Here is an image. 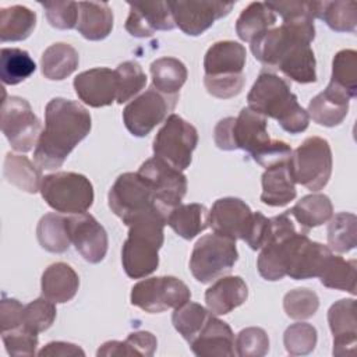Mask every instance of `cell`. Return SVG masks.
Masks as SVG:
<instances>
[{
    "label": "cell",
    "mask_w": 357,
    "mask_h": 357,
    "mask_svg": "<svg viewBox=\"0 0 357 357\" xmlns=\"http://www.w3.org/2000/svg\"><path fill=\"white\" fill-rule=\"evenodd\" d=\"M287 213L298 223V227L308 233L310 229L326 223L333 216V206L325 194H308L303 197Z\"/></svg>",
    "instance_id": "30"
},
{
    "label": "cell",
    "mask_w": 357,
    "mask_h": 357,
    "mask_svg": "<svg viewBox=\"0 0 357 357\" xmlns=\"http://www.w3.org/2000/svg\"><path fill=\"white\" fill-rule=\"evenodd\" d=\"M268 6L275 14L278 13L282 20L294 17H312L315 20L319 1H269Z\"/></svg>",
    "instance_id": "52"
},
{
    "label": "cell",
    "mask_w": 357,
    "mask_h": 357,
    "mask_svg": "<svg viewBox=\"0 0 357 357\" xmlns=\"http://www.w3.org/2000/svg\"><path fill=\"white\" fill-rule=\"evenodd\" d=\"M294 183L311 191L322 190L332 174V151L329 142L321 137L305 138L289 159Z\"/></svg>",
    "instance_id": "8"
},
{
    "label": "cell",
    "mask_w": 357,
    "mask_h": 357,
    "mask_svg": "<svg viewBox=\"0 0 357 357\" xmlns=\"http://www.w3.org/2000/svg\"><path fill=\"white\" fill-rule=\"evenodd\" d=\"M56 303L46 297H39L28 303L24 308L22 325L35 333L49 329L56 319Z\"/></svg>",
    "instance_id": "47"
},
{
    "label": "cell",
    "mask_w": 357,
    "mask_h": 357,
    "mask_svg": "<svg viewBox=\"0 0 357 357\" xmlns=\"http://www.w3.org/2000/svg\"><path fill=\"white\" fill-rule=\"evenodd\" d=\"M349 95L332 84L314 96L308 103V116L319 126H339L349 112Z\"/></svg>",
    "instance_id": "24"
},
{
    "label": "cell",
    "mask_w": 357,
    "mask_h": 357,
    "mask_svg": "<svg viewBox=\"0 0 357 357\" xmlns=\"http://www.w3.org/2000/svg\"><path fill=\"white\" fill-rule=\"evenodd\" d=\"M36 70L33 59L26 50L3 47L0 52V77L6 85H17L29 78Z\"/></svg>",
    "instance_id": "38"
},
{
    "label": "cell",
    "mask_w": 357,
    "mask_h": 357,
    "mask_svg": "<svg viewBox=\"0 0 357 357\" xmlns=\"http://www.w3.org/2000/svg\"><path fill=\"white\" fill-rule=\"evenodd\" d=\"M78 63V52L68 43L57 42L42 53V74L50 81H61L77 70Z\"/></svg>",
    "instance_id": "31"
},
{
    "label": "cell",
    "mask_w": 357,
    "mask_h": 357,
    "mask_svg": "<svg viewBox=\"0 0 357 357\" xmlns=\"http://www.w3.org/2000/svg\"><path fill=\"white\" fill-rule=\"evenodd\" d=\"M126 343L128 344L134 356H145V357L153 356L158 346L156 337L148 331L131 332L126 337Z\"/></svg>",
    "instance_id": "54"
},
{
    "label": "cell",
    "mask_w": 357,
    "mask_h": 357,
    "mask_svg": "<svg viewBox=\"0 0 357 357\" xmlns=\"http://www.w3.org/2000/svg\"><path fill=\"white\" fill-rule=\"evenodd\" d=\"M166 225L180 237L191 240L209 226V211L197 202L180 204L169 212Z\"/></svg>",
    "instance_id": "29"
},
{
    "label": "cell",
    "mask_w": 357,
    "mask_h": 357,
    "mask_svg": "<svg viewBox=\"0 0 357 357\" xmlns=\"http://www.w3.org/2000/svg\"><path fill=\"white\" fill-rule=\"evenodd\" d=\"M107 202L112 212L130 226L137 218L153 212H163L155 199L149 184L138 173L120 174L107 194ZM165 213V212H163ZM166 215V213H165Z\"/></svg>",
    "instance_id": "9"
},
{
    "label": "cell",
    "mask_w": 357,
    "mask_h": 357,
    "mask_svg": "<svg viewBox=\"0 0 357 357\" xmlns=\"http://www.w3.org/2000/svg\"><path fill=\"white\" fill-rule=\"evenodd\" d=\"M191 298L188 286L174 276H155L139 280L131 289V304L149 314L177 308Z\"/></svg>",
    "instance_id": "11"
},
{
    "label": "cell",
    "mask_w": 357,
    "mask_h": 357,
    "mask_svg": "<svg viewBox=\"0 0 357 357\" xmlns=\"http://www.w3.org/2000/svg\"><path fill=\"white\" fill-rule=\"evenodd\" d=\"M275 24L276 14L268 6V3L254 1L248 4L238 15L236 21V32L241 40L251 43V40H254L257 36L273 28Z\"/></svg>",
    "instance_id": "32"
},
{
    "label": "cell",
    "mask_w": 357,
    "mask_h": 357,
    "mask_svg": "<svg viewBox=\"0 0 357 357\" xmlns=\"http://www.w3.org/2000/svg\"><path fill=\"white\" fill-rule=\"evenodd\" d=\"M329 84L342 89L350 99L357 96V52L343 49L332 60V75Z\"/></svg>",
    "instance_id": "42"
},
{
    "label": "cell",
    "mask_w": 357,
    "mask_h": 357,
    "mask_svg": "<svg viewBox=\"0 0 357 357\" xmlns=\"http://www.w3.org/2000/svg\"><path fill=\"white\" fill-rule=\"evenodd\" d=\"M271 220L261 212H252L243 240L251 250H261L269 240Z\"/></svg>",
    "instance_id": "51"
},
{
    "label": "cell",
    "mask_w": 357,
    "mask_h": 357,
    "mask_svg": "<svg viewBox=\"0 0 357 357\" xmlns=\"http://www.w3.org/2000/svg\"><path fill=\"white\" fill-rule=\"evenodd\" d=\"M36 237L40 247L49 252L67 251L71 244L67 216L53 212L43 215L36 226Z\"/></svg>",
    "instance_id": "36"
},
{
    "label": "cell",
    "mask_w": 357,
    "mask_h": 357,
    "mask_svg": "<svg viewBox=\"0 0 357 357\" xmlns=\"http://www.w3.org/2000/svg\"><path fill=\"white\" fill-rule=\"evenodd\" d=\"M251 215L252 211L243 199L225 197L213 202L209 211V226L213 233L243 240Z\"/></svg>",
    "instance_id": "21"
},
{
    "label": "cell",
    "mask_w": 357,
    "mask_h": 357,
    "mask_svg": "<svg viewBox=\"0 0 357 357\" xmlns=\"http://www.w3.org/2000/svg\"><path fill=\"white\" fill-rule=\"evenodd\" d=\"M47 22L57 29H73L78 24V3L75 1H39Z\"/></svg>",
    "instance_id": "49"
},
{
    "label": "cell",
    "mask_w": 357,
    "mask_h": 357,
    "mask_svg": "<svg viewBox=\"0 0 357 357\" xmlns=\"http://www.w3.org/2000/svg\"><path fill=\"white\" fill-rule=\"evenodd\" d=\"M4 347L10 356H33L38 347V333L24 325L1 332Z\"/></svg>",
    "instance_id": "50"
},
{
    "label": "cell",
    "mask_w": 357,
    "mask_h": 357,
    "mask_svg": "<svg viewBox=\"0 0 357 357\" xmlns=\"http://www.w3.org/2000/svg\"><path fill=\"white\" fill-rule=\"evenodd\" d=\"M190 347L198 357H231L236 354L234 333L225 321L212 314L199 333L190 342Z\"/></svg>",
    "instance_id": "23"
},
{
    "label": "cell",
    "mask_w": 357,
    "mask_h": 357,
    "mask_svg": "<svg viewBox=\"0 0 357 357\" xmlns=\"http://www.w3.org/2000/svg\"><path fill=\"white\" fill-rule=\"evenodd\" d=\"M77 31L88 40H102L113 29V11L105 1H78Z\"/></svg>",
    "instance_id": "28"
},
{
    "label": "cell",
    "mask_w": 357,
    "mask_h": 357,
    "mask_svg": "<svg viewBox=\"0 0 357 357\" xmlns=\"http://www.w3.org/2000/svg\"><path fill=\"white\" fill-rule=\"evenodd\" d=\"M77 96L91 107H103L117 99V73L107 67H96L79 73L74 78Z\"/></svg>",
    "instance_id": "18"
},
{
    "label": "cell",
    "mask_w": 357,
    "mask_h": 357,
    "mask_svg": "<svg viewBox=\"0 0 357 357\" xmlns=\"http://www.w3.org/2000/svg\"><path fill=\"white\" fill-rule=\"evenodd\" d=\"M315 67L317 61L311 45H298L279 61L276 70L298 84H311L317 81Z\"/></svg>",
    "instance_id": "37"
},
{
    "label": "cell",
    "mask_w": 357,
    "mask_h": 357,
    "mask_svg": "<svg viewBox=\"0 0 357 357\" xmlns=\"http://www.w3.org/2000/svg\"><path fill=\"white\" fill-rule=\"evenodd\" d=\"M317 329L307 322H296L290 325L283 335L286 351L291 356L310 354L317 346Z\"/></svg>",
    "instance_id": "45"
},
{
    "label": "cell",
    "mask_w": 357,
    "mask_h": 357,
    "mask_svg": "<svg viewBox=\"0 0 357 357\" xmlns=\"http://www.w3.org/2000/svg\"><path fill=\"white\" fill-rule=\"evenodd\" d=\"M89 112L78 102L53 98L45 109V130L33 151L35 163L45 170L60 167L71 151L89 134Z\"/></svg>",
    "instance_id": "1"
},
{
    "label": "cell",
    "mask_w": 357,
    "mask_h": 357,
    "mask_svg": "<svg viewBox=\"0 0 357 357\" xmlns=\"http://www.w3.org/2000/svg\"><path fill=\"white\" fill-rule=\"evenodd\" d=\"M266 117L243 107L231 127V145L234 149L248 152L262 167L273 166L290 159L291 148L279 139H272L266 130Z\"/></svg>",
    "instance_id": "4"
},
{
    "label": "cell",
    "mask_w": 357,
    "mask_h": 357,
    "mask_svg": "<svg viewBox=\"0 0 357 357\" xmlns=\"http://www.w3.org/2000/svg\"><path fill=\"white\" fill-rule=\"evenodd\" d=\"M317 18L326 22L335 32H354L357 26V3L349 1H319Z\"/></svg>",
    "instance_id": "40"
},
{
    "label": "cell",
    "mask_w": 357,
    "mask_h": 357,
    "mask_svg": "<svg viewBox=\"0 0 357 357\" xmlns=\"http://www.w3.org/2000/svg\"><path fill=\"white\" fill-rule=\"evenodd\" d=\"M117 73V99L119 105H123L131 100L135 95H138L146 85V75L142 71V67L137 61H124L120 63L116 68Z\"/></svg>",
    "instance_id": "44"
},
{
    "label": "cell",
    "mask_w": 357,
    "mask_h": 357,
    "mask_svg": "<svg viewBox=\"0 0 357 357\" xmlns=\"http://www.w3.org/2000/svg\"><path fill=\"white\" fill-rule=\"evenodd\" d=\"M178 95L169 96L160 93L155 86H149L144 93L134 98L123 110L126 128L135 137L148 135L158 124L166 120L174 109Z\"/></svg>",
    "instance_id": "13"
},
{
    "label": "cell",
    "mask_w": 357,
    "mask_h": 357,
    "mask_svg": "<svg viewBox=\"0 0 357 357\" xmlns=\"http://www.w3.org/2000/svg\"><path fill=\"white\" fill-rule=\"evenodd\" d=\"M234 346L240 357H262L269 350V337L262 328L250 326L238 332Z\"/></svg>",
    "instance_id": "48"
},
{
    "label": "cell",
    "mask_w": 357,
    "mask_h": 357,
    "mask_svg": "<svg viewBox=\"0 0 357 357\" xmlns=\"http://www.w3.org/2000/svg\"><path fill=\"white\" fill-rule=\"evenodd\" d=\"M3 174L10 184L25 192L35 194L40 191L43 178L40 170L24 155L8 152L4 158Z\"/></svg>",
    "instance_id": "34"
},
{
    "label": "cell",
    "mask_w": 357,
    "mask_h": 357,
    "mask_svg": "<svg viewBox=\"0 0 357 357\" xmlns=\"http://www.w3.org/2000/svg\"><path fill=\"white\" fill-rule=\"evenodd\" d=\"M166 219L163 212L153 211L137 218L128 226V236L121 248V264L128 278L142 279L156 271Z\"/></svg>",
    "instance_id": "3"
},
{
    "label": "cell",
    "mask_w": 357,
    "mask_h": 357,
    "mask_svg": "<svg viewBox=\"0 0 357 357\" xmlns=\"http://www.w3.org/2000/svg\"><path fill=\"white\" fill-rule=\"evenodd\" d=\"M238 259L236 240L218 233L202 236L192 248L190 271L201 283H211L231 272Z\"/></svg>",
    "instance_id": "7"
},
{
    "label": "cell",
    "mask_w": 357,
    "mask_h": 357,
    "mask_svg": "<svg viewBox=\"0 0 357 357\" xmlns=\"http://www.w3.org/2000/svg\"><path fill=\"white\" fill-rule=\"evenodd\" d=\"M152 85L160 93L176 96L188 77L187 67L174 57H160L151 64Z\"/></svg>",
    "instance_id": "33"
},
{
    "label": "cell",
    "mask_w": 357,
    "mask_h": 357,
    "mask_svg": "<svg viewBox=\"0 0 357 357\" xmlns=\"http://www.w3.org/2000/svg\"><path fill=\"white\" fill-rule=\"evenodd\" d=\"M40 194L46 204L60 213H84L93 204L89 178L74 172H56L42 178Z\"/></svg>",
    "instance_id": "6"
},
{
    "label": "cell",
    "mask_w": 357,
    "mask_h": 357,
    "mask_svg": "<svg viewBox=\"0 0 357 357\" xmlns=\"http://www.w3.org/2000/svg\"><path fill=\"white\" fill-rule=\"evenodd\" d=\"M314 38V18L294 17L283 20L280 26L271 28L251 40V52L264 66L276 68L279 61L297 45H311Z\"/></svg>",
    "instance_id": "5"
},
{
    "label": "cell",
    "mask_w": 357,
    "mask_h": 357,
    "mask_svg": "<svg viewBox=\"0 0 357 357\" xmlns=\"http://www.w3.org/2000/svg\"><path fill=\"white\" fill-rule=\"evenodd\" d=\"M328 324L333 335V356H354L357 343L356 303L342 298L331 305Z\"/></svg>",
    "instance_id": "22"
},
{
    "label": "cell",
    "mask_w": 357,
    "mask_h": 357,
    "mask_svg": "<svg viewBox=\"0 0 357 357\" xmlns=\"http://www.w3.org/2000/svg\"><path fill=\"white\" fill-rule=\"evenodd\" d=\"M24 308L18 300L8 298L6 294H3V298L0 301V326L1 332L18 328L22 325L24 319Z\"/></svg>",
    "instance_id": "53"
},
{
    "label": "cell",
    "mask_w": 357,
    "mask_h": 357,
    "mask_svg": "<svg viewBox=\"0 0 357 357\" xmlns=\"http://www.w3.org/2000/svg\"><path fill=\"white\" fill-rule=\"evenodd\" d=\"M212 312L198 303L187 301L183 305L174 308L172 315V324L174 329L190 343L204 328Z\"/></svg>",
    "instance_id": "43"
},
{
    "label": "cell",
    "mask_w": 357,
    "mask_h": 357,
    "mask_svg": "<svg viewBox=\"0 0 357 357\" xmlns=\"http://www.w3.org/2000/svg\"><path fill=\"white\" fill-rule=\"evenodd\" d=\"M169 6L176 26L190 36H198L211 28L216 20L227 15L234 4L206 0H178L169 1Z\"/></svg>",
    "instance_id": "16"
},
{
    "label": "cell",
    "mask_w": 357,
    "mask_h": 357,
    "mask_svg": "<svg viewBox=\"0 0 357 357\" xmlns=\"http://www.w3.org/2000/svg\"><path fill=\"white\" fill-rule=\"evenodd\" d=\"M1 131L17 152H29L40 135V120L26 99L6 96L1 103Z\"/></svg>",
    "instance_id": "12"
},
{
    "label": "cell",
    "mask_w": 357,
    "mask_h": 357,
    "mask_svg": "<svg viewBox=\"0 0 357 357\" xmlns=\"http://www.w3.org/2000/svg\"><path fill=\"white\" fill-rule=\"evenodd\" d=\"M328 245L339 254L349 252L357 244V218L349 212H339L329 219Z\"/></svg>",
    "instance_id": "41"
},
{
    "label": "cell",
    "mask_w": 357,
    "mask_h": 357,
    "mask_svg": "<svg viewBox=\"0 0 357 357\" xmlns=\"http://www.w3.org/2000/svg\"><path fill=\"white\" fill-rule=\"evenodd\" d=\"M318 278L325 287L356 294V259L332 254Z\"/></svg>",
    "instance_id": "39"
},
{
    "label": "cell",
    "mask_w": 357,
    "mask_h": 357,
    "mask_svg": "<svg viewBox=\"0 0 357 357\" xmlns=\"http://www.w3.org/2000/svg\"><path fill=\"white\" fill-rule=\"evenodd\" d=\"M287 276L294 280L318 278L333 254L328 245L311 241L307 233L298 231L286 241Z\"/></svg>",
    "instance_id": "15"
},
{
    "label": "cell",
    "mask_w": 357,
    "mask_h": 357,
    "mask_svg": "<svg viewBox=\"0 0 357 357\" xmlns=\"http://www.w3.org/2000/svg\"><path fill=\"white\" fill-rule=\"evenodd\" d=\"M137 173L149 184L158 206L166 216L173 208L181 204L187 192V178L181 170L153 156L145 160Z\"/></svg>",
    "instance_id": "14"
},
{
    "label": "cell",
    "mask_w": 357,
    "mask_h": 357,
    "mask_svg": "<svg viewBox=\"0 0 357 357\" xmlns=\"http://www.w3.org/2000/svg\"><path fill=\"white\" fill-rule=\"evenodd\" d=\"M247 102L251 110L275 119L289 134H300L308 127L307 110L297 102L289 82L273 73L264 71L258 75L247 95Z\"/></svg>",
    "instance_id": "2"
},
{
    "label": "cell",
    "mask_w": 357,
    "mask_h": 357,
    "mask_svg": "<svg viewBox=\"0 0 357 357\" xmlns=\"http://www.w3.org/2000/svg\"><path fill=\"white\" fill-rule=\"evenodd\" d=\"M198 144L197 128L178 114H169L153 139V153L177 170H185Z\"/></svg>",
    "instance_id": "10"
},
{
    "label": "cell",
    "mask_w": 357,
    "mask_h": 357,
    "mask_svg": "<svg viewBox=\"0 0 357 357\" xmlns=\"http://www.w3.org/2000/svg\"><path fill=\"white\" fill-rule=\"evenodd\" d=\"M79 278L77 272L66 262L49 265L42 273V296L53 303H67L77 294Z\"/></svg>",
    "instance_id": "27"
},
{
    "label": "cell",
    "mask_w": 357,
    "mask_h": 357,
    "mask_svg": "<svg viewBox=\"0 0 357 357\" xmlns=\"http://www.w3.org/2000/svg\"><path fill=\"white\" fill-rule=\"evenodd\" d=\"M96 356H134L128 344L119 340H110L103 343L99 350L96 351Z\"/></svg>",
    "instance_id": "56"
},
{
    "label": "cell",
    "mask_w": 357,
    "mask_h": 357,
    "mask_svg": "<svg viewBox=\"0 0 357 357\" xmlns=\"http://www.w3.org/2000/svg\"><path fill=\"white\" fill-rule=\"evenodd\" d=\"M36 25V14L24 6L0 10V40L18 42L26 39Z\"/></svg>",
    "instance_id": "35"
},
{
    "label": "cell",
    "mask_w": 357,
    "mask_h": 357,
    "mask_svg": "<svg viewBox=\"0 0 357 357\" xmlns=\"http://www.w3.org/2000/svg\"><path fill=\"white\" fill-rule=\"evenodd\" d=\"M261 184V201L269 206H284L297 195L289 160L266 167L262 174Z\"/></svg>",
    "instance_id": "26"
},
{
    "label": "cell",
    "mask_w": 357,
    "mask_h": 357,
    "mask_svg": "<svg viewBox=\"0 0 357 357\" xmlns=\"http://www.w3.org/2000/svg\"><path fill=\"white\" fill-rule=\"evenodd\" d=\"M245 59L247 52L241 43L234 40L215 42L204 57V77L215 79L244 77Z\"/></svg>",
    "instance_id": "20"
},
{
    "label": "cell",
    "mask_w": 357,
    "mask_h": 357,
    "mask_svg": "<svg viewBox=\"0 0 357 357\" xmlns=\"http://www.w3.org/2000/svg\"><path fill=\"white\" fill-rule=\"evenodd\" d=\"M126 31L135 38H149L156 31H172L176 24L169 1L128 3Z\"/></svg>",
    "instance_id": "19"
},
{
    "label": "cell",
    "mask_w": 357,
    "mask_h": 357,
    "mask_svg": "<svg viewBox=\"0 0 357 357\" xmlns=\"http://www.w3.org/2000/svg\"><path fill=\"white\" fill-rule=\"evenodd\" d=\"M248 287L240 276H222L205 291L208 310L215 315H226L245 303Z\"/></svg>",
    "instance_id": "25"
},
{
    "label": "cell",
    "mask_w": 357,
    "mask_h": 357,
    "mask_svg": "<svg viewBox=\"0 0 357 357\" xmlns=\"http://www.w3.org/2000/svg\"><path fill=\"white\" fill-rule=\"evenodd\" d=\"M39 356H50V357H77V356H85V351L68 342H50L45 347H42L38 353Z\"/></svg>",
    "instance_id": "55"
},
{
    "label": "cell",
    "mask_w": 357,
    "mask_h": 357,
    "mask_svg": "<svg viewBox=\"0 0 357 357\" xmlns=\"http://www.w3.org/2000/svg\"><path fill=\"white\" fill-rule=\"evenodd\" d=\"M319 307V298L315 291L310 289H294L284 294L283 308L287 317L293 319H308Z\"/></svg>",
    "instance_id": "46"
},
{
    "label": "cell",
    "mask_w": 357,
    "mask_h": 357,
    "mask_svg": "<svg viewBox=\"0 0 357 357\" xmlns=\"http://www.w3.org/2000/svg\"><path fill=\"white\" fill-rule=\"evenodd\" d=\"M67 220L71 244L85 261L99 264L105 258L109 244L105 227L86 212L67 216Z\"/></svg>",
    "instance_id": "17"
}]
</instances>
